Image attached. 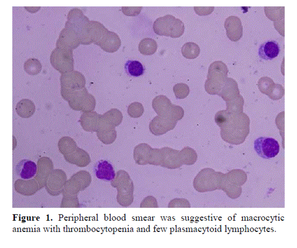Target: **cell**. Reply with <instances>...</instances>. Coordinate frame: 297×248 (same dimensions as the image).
Masks as SVG:
<instances>
[{"label":"cell","instance_id":"f1b7e54d","mask_svg":"<svg viewBox=\"0 0 297 248\" xmlns=\"http://www.w3.org/2000/svg\"><path fill=\"white\" fill-rule=\"evenodd\" d=\"M274 25L279 34L284 36V19L274 22Z\"/></svg>","mask_w":297,"mask_h":248},{"label":"cell","instance_id":"d4e9b609","mask_svg":"<svg viewBox=\"0 0 297 248\" xmlns=\"http://www.w3.org/2000/svg\"><path fill=\"white\" fill-rule=\"evenodd\" d=\"M184 116V110L182 107L176 105H173L167 117L174 121H177L182 120Z\"/></svg>","mask_w":297,"mask_h":248},{"label":"cell","instance_id":"ffe728a7","mask_svg":"<svg viewBox=\"0 0 297 248\" xmlns=\"http://www.w3.org/2000/svg\"><path fill=\"white\" fill-rule=\"evenodd\" d=\"M35 106L33 102L29 100H23L17 106L18 113L23 117H30L35 112Z\"/></svg>","mask_w":297,"mask_h":248},{"label":"cell","instance_id":"4316f807","mask_svg":"<svg viewBox=\"0 0 297 248\" xmlns=\"http://www.w3.org/2000/svg\"><path fill=\"white\" fill-rule=\"evenodd\" d=\"M284 94V88L282 86L277 84L275 86L273 93L270 95L269 97L273 100H277L282 98Z\"/></svg>","mask_w":297,"mask_h":248},{"label":"cell","instance_id":"9c48e42d","mask_svg":"<svg viewBox=\"0 0 297 248\" xmlns=\"http://www.w3.org/2000/svg\"><path fill=\"white\" fill-rule=\"evenodd\" d=\"M15 171L19 177L24 180H29L34 177L37 172L36 163L30 160L23 159L16 166Z\"/></svg>","mask_w":297,"mask_h":248},{"label":"cell","instance_id":"44dd1931","mask_svg":"<svg viewBox=\"0 0 297 248\" xmlns=\"http://www.w3.org/2000/svg\"><path fill=\"white\" fill-rule=\"evenodd\" d=\"M24 67L29 74L36 75L41 71L42 66L38 59L31 58L24 63Z\"/></svg>","mask_w":297,"mask_h":248},{"label":"cell","instance_id":"8992f818","mask_svg":"<svg viewBox=\"0 0 297 248\" xmlns=\"http://www.w3.org/2000/svg\"><path fill=\"white\" fill-rule=\"evenodd\" d=\"M177 123V121L166 116L158 115L151 121L149 130L153 135L161 136L166 134L169 130H173Z\"/></svg>","mask_w":297,"mask_h":248},{"label":"cell","instance_id":"cb8c5ba5","mask_svg":"<svg viewBox=\"0 0 297 248\" xmlns=\"http://www.w3.org/2000/svg\"><path fill=\"white\" fill-rule=\"evenodd\" d=\"M275 84L271 78L263 77L259 80L258 86L260 91L262 93L269 96L270 89L275 86Z\"/></svg>","mask_w":297,"mask_h":248},{"label":"cell","instance_id":"52a82bcc","mask_svg":"<svg viewBox=\"0 0 297 248\" xmlns=\"http://www.w3.org/2000/svg\"><path fill=\"white\" fill-rule=\"evenodd\" d=\"M227 38L233 42L240 40L243 35V26L240 18L231 16L224 23Z\"/></svg>","mask_w":297,"mask_h":248},{"label":"cell","instance_id":"83f0119b","mask_svg":"<svg viewBox=\"0 0 297 248\" xmlns=\"http://www.w3.org/2000/svg\"><path fill=\"white\" fill-rule=\"evenodd\" d=\"M194 11L199 16H206L212 14L215 9L214 7H195Z\"/></svg>","mask_w":297,"mask_h":248},{"label":"cell","instance_id":"2e32d148","mask_svg":"<svg viewBox=\"0 0 297 248\" xmlns=\"http://www.w3.org/2000/svg\"><path fill=\"white\" fill-rule=\"evenodd\" d=\"M157 48V42L151 38L143 39L139 45V51L141 54L144 55L149 56L154 54Z\"/></svg>","mask_w":297,"mask_h":248},{"label":"cell","instance_id":"ac0fdd59","mask_svg":"<svg viewBox=\"0 0 297 248\" xmlns=\"http://www.w3.org/2000/svg\"><path fill=\"white\" fill-rule=\"evenodd\" d=\"M199 46L193 42L185 43L182 47V53L183 56L187 59H195L200 54Z\"/></svg>","mask_w":297,"mask_h":248},{"label":"cell","instance_id":"4fadbf2b","mask_svg":"<svg viewBox=\"0 0 297 248\" xmlns=\"http://www.w3.org/2000/svg\"><path fill=\"white\" fill-rule=\"evenodd\" d=\"M121 45V41L119 35L113 32L109 31V33L99 46L104 51L112 53L117 52Z\"/></svg>","mask_w":297,"mask_h":248},{"label":"cell","instance_id":"484cf974","mask_svg":"<svg viewBox=\"0 0 297 248\" xmlns=\"http://www.w3.org/2000/svg\"><path fill=\"white\" fill-rule=\"evenodd\" d=\"M142 8V7H122V12L127 17H134L141 13Z\"/></svg>","mask_w":297,"mask_h":248},{"label":"cell","instance_id":"5b68a950","mask_svg":"<svg viewBox=\"0 0 297 248\" xmlns=\"http://www.w3.org/2000/svg\"><path fill=\"white\" fill-rule=\"evenodd\" d=\"M50 61L57 70L73 68L74 64L73 51L56 48L51 53Z\"/></svg>","mask_w":297,"mask_h":248},{"label":"cell","instance_id":"277c9868","mask_svg":"<svg viewBox=\"0 0 297 248\" xmlns=\"http://www.w3.org/2000/svg\"><path fill=\"white\" fill-rule=\"evenodd\" d=\"M81 44L76 32L71 27L65 25L60 34L56 41V48L72 51L75 50Z\"/></svg>","mask_w":297,"mask_h":248},{"label":"cell","instance_id":"d6986e66","mask_svg":"<svg viewBox=\"0 0 297 248\" xmlns=\"http://www.w3.org/2000/svg\"><path fill=\"white\" fill-rule=\"evenodd\" d=\"M284 7L264 8L265 14L268 19L274 22L284 19Z\"/></svg>","mask_w":297,"mask_h":248},{"label":"cell","instance_id":"f546056e","mask_svg":"<svg viewBox=\"0 0 297 248\" xmlns=\"http://www.w3.org/2000/svg\"><path fill=\"white\" fill-rule=\"evenodd\" d=\"M141 208H158V204L157 200L155 198H153L151 202H147L145 199H143L140 205Z\"/></svg>","mask_w":297,"mask_h":248},{"label":"cell","instance_id":"603a6c76","mask_svg":"<svg viewBox=\"0 0 297 248\" xmlns=\"http://www.w3.org/2000/svg\"><path fill=\"white\" fill-rule=\"evenodd\" d=\"M173 90L177 99H183L189 94V88L187 84L179 83L173 87Z\"/></svg>","mask_w":297,"mask_h":248},{"label":"cell","instance_id":"8fae6325","mask_svg":"<svg viewBox=\"0 0 297 248\" xmlns=\"http://www.w3.org/2000/svg\"><path fill=\"white\" fill-rule=\"evenodd\" d=\"M280 49L277 41L270 40L261 45L259 49V55L264 60H271L278 56Z\"/></svg>","mask_w":297,"mask_h":248},{"label":"cell","instance_id":"e0dca14e","mask_svg":"<svg viewBox=\"0 0 297 248\" xmlns=\"http://www.w3.org/2000/svg\"><path fill=\"white\" fill-rule=\"evenodd\" d=\"M125 71L127 75L137 77L144 74L145 68L142 63L138 61L129 60L126 63Z\"/></svg>","mask_w":297,"mask_h":248},{"label":"cell","instance_id":"30bf717a","mask_svg":"<svg viewBox=\"0 0 297 248\" xmlns=\"http://www.w3.org/2000/svg\"><path fill=\"white\" fill-rule=\"evenodd\" d=\"M161 166L168 169H175L182 166L177 160V154L179 152L178 151L165 147L161 149Z\"/></svg>","mask_w":297,"mask_h":248},{"label":"cell","instance_id":"7a4b0ae2","mask_svg":"<svg viewBox=\"0 0 297 248\" xmlns=\"http://www.w3.org/2000/svg\"><path fill=\"white\" fill-rule=\"evenodd\" d=\"M185 29L183 22L171 15L157 18L153 24V30L156 35L170 36L172 38H178L182 36Z\"/></svg>","mask_w":297,"mask_h":248},{"label":"cell","instance_id":"5bb4252c","mask_svg":"<svg viewBox=\"0 0 297 248\" xmlns=\"http://www.w3.org/2000/svg\"><path fill=\"white\" fill-rule=\"evenodd\" d=\"M109 31L97 21H90V33L93 43L99 46Z\"/></svg>","mask_w":297,"mask_h":248},{"label":"cell","instance_id":"7402d4cb","mask_svg":"<svg viewBox=\"0 0 297 248\" xmlns=\"http://www.w3.org/2000/svg\"><path fill=\"white\" fill-rule=\"evenodd\" d=\"M145 112V108L140 103L134 102L130 105L127 113L132 118H139L142 117Z\"/></svg>","mask_w":297,"mask_h":248},{"label":"cell","instance_id":"6da1fadb","mask_svg":"<svg viewBox=\"0 0 297 248\" xmlns=\"http://www.w3.org/2000/svg\"><path fill=\"white\" fill-rule=\"evenodd\" d=\"M65 25L76 32L81 44L88 45L93 43L90 33V20L84 15L81 10L78 8L71 10Z\"/></svg>","mask_w":297,"mask_h":248},{"label":"cell","instance_id":"ba28073f","mask_svg":"<svg viewBox=\"0 0 297 248\" xmlns=\"http://www.w3.org/2000/svg\"><path fill=\"white\" fill-rule=\"evenodd\" d=\"M93 171L95 177L104 181H112L116 177L114 167L107 160H100L95 163Z\"/></svg>","mask_w":297,"mask_h":248},{"label":"cell","instance_id":"3957f363","mask_svg":"<svg viewBox=\"0 0 297 248\" xmlns=\"http://www.w3.org/2000/svg\"><path fill=\"white\" fill-rule=\"evenodd\" d=\"M254 148L260 157L269 159L278 155L280 146L278 141L273 138L261 137L254 141Z\"/></svg>","mask_w":297,"mask_h":248},{"label":"cell","instance_id":"7c38bea8","mask_svg":"<svg viewBox=\"0 0 297 248\" xmlns=\"http://www.w3.org/2000/svg\"><path fill=\"white\" fill-rule=\"evenodd\" d=\"M152 148L146 143H142L136 146L134 150V159L138 165H146L149 164Z\"/></svg>","mask_w":297,"mask_h":248},{"label":"cell","instance_id":"9a60e30c","mask_svg":"<svg viewBox=\"0 0 297 248\" xmlns=\"http://www.w3.org/2000/svg\"><path fill=\"white\" fill-rule=\"evenodd\" d=\"M172 105L170 100L164 95H160L152 100V108L158 115L167 117Z\"/></svg>","mask_w":297,"mask_h":248}]
</instances>
